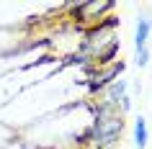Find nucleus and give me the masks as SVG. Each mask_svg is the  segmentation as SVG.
<instances>
[{
	"label": "nucleus",
	"mask_w": 152,
	"mask_h": 149,
	"mask_svg": "<svg viewBox=\"0 0 152 149\" xmlns=\"http://www.w3.org/2000/svg\"><path fill=\"white\" fill-rule=\"evenodd\" d=\"M124 134V116L116 105L106 100H98L96 116H93V126L83 134L80 144H93L96 149H113L116 141Z\"/></svg>",
	"instance_id": "f257e3e1"
},
{
	"label": "nucleus",
	"mask_w": 152,
	"mask_h": 149,
	"mask_svg": "<svg viewBox=\"0 0 152 149\" xmlns=\"http://www.w3.org/2000/svg\"><path fill=\"white\" fill-rule=\"evenodd\" d=\"M121 72H124V64H121V62H111V64H106V67H98V70L90 75V80H88V90H90V93H101V90H106L113 80H119Z\"/></svg>",
	"instance_id": "f03ea898"
},
{
	"label": "nucleus",
	"mask_w": 152,
	"mask_h": 149,
	"mask_svg": "<svg viewBox=\"0 0 152 149\" xmlns=\"http://www.w3.org/2000/svg\"><path fill=\"white\" fill-rule=\"evenodd\" d=\"M113 8V3H80V5H72L75 10V21L80 23H101L103 13Z\"/></svg>",
	"instance_id": "7ed1b4c3"
},
{
	"label": "nucleus",
	"mask_w": 152,
	"mask_h": 149,
	"mask_svg": "<svg viewBox=\"0 0 152 149\" xmlns=\"http://www.w3.org/2000/svg\"><path fill=\"white\" fill-rule=\"evenodd\" d=\"M126 95H129V82H126V80H113L111 85L103 90V100L119 108V103L124 100Z\"/></svg>",
	"instance_id": "20e7f679"
},
{
	"label": "nucleus",
	"mask_w": 152,
	"mask_h": 149,
	"mask_svg": "<svg viewBox=\"0 0 152 149\" xmlns=\"http://www.w3.org/2000/svg\"><path fill=\"white\" fill-rule=\"evenodd\" d=\"M150 33H152V21H150L147 16L137 18V31H134V44H137V49L147 47V41H150Z\"/></svg>",
	"instance_id": "39448f33"
},
{
	"label": "nucleus",
	"mask_w": 152,
	"mask_h": 149,
	"mask_svg": "<svg viewBox=\"0 0 152 149\" xmlns=\"http://www.w3.org/2000/svg\"><path fill=\"white\" fill-rule=\"evenodd\" d=\"M150 141V129H147V121L142 116L134 118V147L137 149H144Z\"/></svg>",
	"instance_id": "423d86ee"
},
{
	"label": "nucleus",
	"mask_w": 152,
	"mask_h": 149,
	"mask_svg": "<svg viewBox=\"0 0 152 149\" xmlns=\"http://www.w3.org/2000/svg\"><path fill=\"white\" fill-rule=\"evenodd\" d=\"M134 62H137V67H147V64H150V49H147V47L137 49V54H134Z\"/></svg>",
	"instance_id": "0eeeda50"
}]
</instances>
